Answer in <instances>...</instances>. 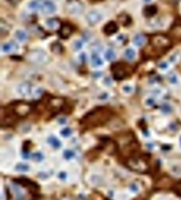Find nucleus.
I'll return each mask as SVG.
<instances>
[{"mask_svg": "<svg viewBox=\"0 0 181 200\" xmlns=\"http://www.w3.org/2000/svg\"><path fill=\"white\" fill-rule=\"evenodd\" d=\"M112 116V111L107 107H97L86 114L81 119L80 124L87 128L102 126L107 123Z\"/></svg>", "mask_w": 181, "mask_h": 200, "instance_id": "nucleus-1", "label": "nucleus"}, {"mask_svg": "<svg viewBox=\"0 0 181 200\" xmlns=\"http://www.w3.org/2000/svg\"><path fill=\"white\" fill-rule=\"evenodd\" d=\"M127 165L131 170L139 173L147 172L149 168L148 163L146 160L142 157H136V156H133L128 159L127 161Z\"/></svg>", "mask_w": 181, "mask_h": 200, "instance_id": "nucleus-2", "label": "nucleus"}, {"mask_svg": "<svg viewBox=\"0 0 181 200\" xmlns=\"http://www.w3.org/2000/svg\"><path fill=\"white\" fill-rule=\"evenodd\" d=\"M28 60L33 63L39 65H44L49 62L48 54L41 49L31 50L28 54Z\"/></svg>", "mask_w": 181, "mask_h": 200, "instance_id": "nucleus-3", "label": "nucleus"}, {"mask_svg": "<svg viewBox=\"0 0 181 200\" xmlns=\"http://www.w3.org/2000/svg\"><path fill=\"white\" fill-rule=\"evenodd\" d=\"M10 110L14 115L17 117H24L26 116L31 110V106L25 102H14L8 106Z\"/></svg>", "mask_w": 181, "mask_h": 200, "instance_id": "nucleus-4", "label": "nucleus"}, {"mask_svg": "<svg viewBox=\"0 0 181 200\" xmlns=\"http://www.w3.org/2000/svg\"><path fill=\"white\" fill-rule=\"evenodd\" d=\"M112 76L115 80H123L129 75L128 66L124 63H116L111 67Z\"/></svg>", "mask_w": 181, "mask_h": 200, "instance_id": "nucleus-5", "label": "nucleus"}, {"mask_svg": "<svg viewBox=\"0 0 181 200\" xmlns=\"http://www.w3.org/2000/svg\"><path fill=\"white\" fill-rule=\"evenodd\" d=\"M66 10L73 15H79L83 12L84 6L77 0H70L66 3Z\"/></svg>", "mask_w": 181, "mask_h": 200, "instance_id": "nucleus-6", "label": "nucleus"}, {"mask_svg": "<svg viewBox=\"0 0 181 200\" xmlns=\"http://www.w3.org/2000/svg\"><path fill=\"white\" fill-rule=\"evenodd\" d=\"M103 19V16L100 12L97 10H92L88 13L86 16V20L90 25H96Z\"/></svg>", "mask_w": 181, "mask_h": 200, "instance_id": "nucleus-7", "label": "nucleus"}, {"mask_svg": "<svg viewBox=\"0 0 181 200\" xmlns=\"http://www.w3.org/2000/svg\"><path fill=\"white\" fill-rule=\"evenodd\" d=\"M63 106V100L60 98H52L48 101V107L51 112L57 113L62 109Z\"/></svg>", "mask_w": 181, "mask_h": 200, "instance_id": "nucleus-8", "label": "nucleus"}, {"mask_svg": "<svg viewBox=\"0 0 181 200\" xmlns=\"http://www.w3.org/2000/svg\"><path fill=\"white\" fill-rule=\"evenodd\" d=\"M16 92L21 96H28L31 92V87L28 82H23L16 87Z\"/></svg>", "mask_w": 181, "mask_h": 200, "instance_id": "nucleus-9", "label": "nucleus"}, {"mask_svg": "<svg viewBox=\"0 0 181 200\" xmlns=\"http://www.w3.org/2000/svg\"><path fill=\"white\" fill-rule=\"evenodd\" d=\"M42 12L47 14H52L56 12L57 10L56 4L51 0H45L42 5Z\"/></svg>", "mask_w": 181, "mask_h": 200, "instance_id": "nucleus-10", "label": "nucleus"}, {"mask_svg": "<svg viewBox=\"0 0 181 200\" xmlns=\"http://www.w3.org/2000/svg\"><path fill=\"white\" fill-rule=\"evenodd\" d=\"M73 31H74L73 30V28L70 26V24H64L60 28L59 34H60V36L62 38L66 39V38H70V35L73 33Z\"/></svg>", "mask_w": 181, "mask_h": 200, "instance_id": "nucleus-11", "label": "nucleus"}, {"mask_svg": "<svg viewBox=\"0 0 181 200\" xmlns=\"http://www.w3.org/2000/svg\"><path fill=\"white\" fill-rule=\"evenodd\" d=\"M18 49H19V47L15 42H6L1 47L2 52H3V53H10V52H15Z\"/></svg>", "mask_w": 181, "mask_h": 200, "instance_id": "nucleus-12", "label": "nucleus"}, {"mask_svg": "<svg viewBox=\"0 0 181 200\" xmlns=\"http://www.w3.org/2000/svg\"><path fill=\"white\" fill-rule=\"evenodd\" d=\"M118 31V25L114 21H109L106 24L103 28V32L107 35H112L115 34V32Z\"/></svg>", "mask_w": 181, "mask_h": 200, "instance_id": "nucleus-13", "label": "nucleus"}, {"mask_svg": "<svg viewBox=\"0 0 181 200\" xmlns=\"http://www.w3.org/2000/svg\"><path fill=\"white\" fill-rule=\"evenodd\" d=\"M152 43L157 47H164L169 45V40L163 36H155L152 39Z\"/></svg>", "mask_w": 181, "mask_h": 200, "instance_id": "nucleus-14", "label": "nucleus"}, {"mask_svg": "<svg viewBox=\"0 0 181 200\" xmlns=\"http://www.w3.org/2000/svg\"><path fill=\"white\" fill-rule=\"evenodd\" d=\"M92 64L94 67H99V66H103V60L96 52H93L92 55Z\"/></svg>", "mask_w": 181, "mask_h": 200, "instance_id": "nucleus-15", "label": "nucleus"}, {"mask_svg": "<svg viewBox=\"0 0 181 200\" xmlns=\"http://www.w3.org/2000/svg\"><path fill=\"white\" fill-rule=\"evenodd\" d=\"M15 36H16V39L19 42H26L28 38V34L26 31H24V30H17L15 33Z\"/></svg>", "mask_w": 181, "mask_h": 200, "instance_id": "nucleus-16", "label": "nucleus"}, {"mask_svg": "<svg viewBox=\"0 0 181 200\" xmlns=\"http://www.w3.org/2000/svg\"><path fill=\"white\" fill-rule=\"evenodd\" d=\"M12 190L15 196H16V199L22 200L23 199H24V193H23V191L21 190L17 185H16V184H13Z\"/></svg>", "mask_w": 181, "mask_h": 200, "instance_id": "nucleus-17", "label": "nucleus"}, {"mask_svg": "<svg viewBox=\"0 0 181 200\" xmlns=\"http://www.w3.org/2000/svg\"><path fill=\"white\" fill-rule=\"evenodd\" d=\"M51 50L53 53H57V54H60L62 53V52L63 51V47L60 42H53L52 45H51Z\"/></svg>", "mask_w": 181, "mask_h": 200, "instance_id": "nucleus-18", "label": "nucleus"}, {"mask_svg": "<svg viewBox=\"0 0 181 200\" xmlns=\"http://www.w3.org/2000/svg\"><path fill=\"white\" fill-rule=\"evenodd\" d=\"M124 56L128 60H133L136 57V51L133 48H127L124 51Z\"/></svg>", "mask_w": 181, "mask_h": 200, "instance_id": "nucleus-19", "label": "nucleus"}, {"mask_svg": "<svg viewBox=\"0 0 181 200\" xmlns=\"http://www.w3.org/2000/svg\"><path fill=\"white\" fill-rule=\"evenodd\" d=\"M118 20L120 22V24H123L124 26H128L131 23V19L127 14H122V15L119 16Z\"/></svg>", "mask_w": 181, "mask_h": 200, "instance_id": "nucleus-20", "label": "nucleus"}, {"mask_svg": "<svg viewBox=\"0 0 181 200\" xmlns=\"http://www.w3.org/2000/svg\"><path fill=\"white\" fill-rule=\"evenodd\" d=\"M10 26L8 25L7 23H5L3 20L1 21V24H0V32H1V36L3 37L4 35H7V34L10 31Z\"/></svg>", "mask_w": 181, "mask_h": 200, "instance_id": "nucleus-21", "label": "nucleus"}, {"mask_svg": "<svg viewBox=\"0 0 181 200\" xmlns=\"http://www.w3.org/2000/svg\"><path fill=\"white\" fill-rule=\"evenodd\" d=\"M133 43L137 46H142L145 42V38L142 34H137L133 38Z\"/></svg>", "mask_w": 181, "mask_h": 200, "instance_id": "nucleus-22", "label": "nucleus"}, {"mask_svg": "<svg viewBox=\"0 0 181 200\" xmlns=\"http://www.w3.org/2000/svg\"><path fill=\"white\" fill-rule=\"evenodd\" d=\"M48 142L52 147H54V148L58 149L60 148V146H61L60 141L55 136H50L49 138H48Z\"/></svg>", "mask_w": 181, "mask_h": 200, "instance_id": "nucleus-23", "label": "nucleus"}, {"mask_svg": "<svg viewBox=\"0 0 181 200\" xmlns=\"http://www.w3.org/2000/svg\"><path fill=\"white\" fill-rule=\"evenodd\" d=\"M115 52L113 49H109L106 50V53H105V58L108 60V61H112L115 59Z\"/></svg>", "mask_w": 181, "mask_h": 200, "instance_id": "nucleus-24", "label": "nucleus"}, {"mask_svg": "<svg viewBox=\"0 0 181 200\" xmlns=\"http://www.w3.org/2000/svg\"><path fill=\"white\" fill-rule=\"evenodd\" d=\"M168 81H169V82L171 84L176 85L179 82V78H178L176 73H170L169 74V76H168Z\"/></svg>", "mask_w": 181, "mask_h": 200, "instance_id": "nucleus-25", "label": "nucleus"}, {"mask_svg": "<svg viewBox=\"0 0 181 200\" xmlns=\"http://www.w3.org/2000/svg\"><path fill=\"white\" fill-rule=\"evenodd\" d=\"M28 7H29V9L31 10L32 11H36V10H39L40 8H42V6L40 5L39 2L37 1V0H33V1L29 2Z\"/></svg>", "mask_w": 181, "mask_h": 200, "instance_id": "nucleus-26", "label": "nucleus"}, {"mask_svg": "<svg viewBox=\"0 0 181 200\" xmlns=\"http://www.w3.org/2000/svg\"><path fill=\"white\" fill-rule=\"evenodd\" d=\"M156 11L157 10H156L155 7H154V6H147L144 10V13L145 14V16H151L155 15Z\"/></svg>", "mask_w": 181, "mask_h": 200, "instance_id": "nucleus-27", "label": "nucleus"}, {"mask_svg": "<svg viewBox=\"0 0 181 200\" xmlns=\"http://www.w3.org/2000/svg\"><path fill=\"white\" fill-rule=\"evenodd\" d=\"M46 24H47V26L49 28H51V29H56L59 26V23L55 19H48L46 21Z\"/></svg>", "mask_w": 181, "mask_h": 200, "instance_id": "nucleus-28", "label": "nucleus"}, {"mask_svg": "<svg viewBox=\"0 0 181 200\" xmlns=\"http://www.w3.org/2000/svg\"><path fill=\"white\" fill-rule=\"evenodd\" d=\"M16 170L20 172H27L29 170V166L26 163H19L16 166Z\"/></svg>", "mask_w": 181, "mask_h": 200, "instance_id": "nucleus-29", "label": "nucleus"}, {"mask_svg": "<svg viewBox=\"0 0 181 200\" xmlns=\"http://www.w3.org/2000/svg\"><path fill=\"white\" fill-rule=\"evenodd\" d=\"M84 46V42H82L81 40H76L75 42L73 43V48L76 51H78V50H80Z\"/></svg>", "mask_w": 181, "mask_h": 200, "instance_id": "nucleus-30", "label": "nucleus"}, {"mask_svg": "<svg viewBox=\"0 0 181 200\" xmlns=\"http://www.w3.org/2000/svg\"><path fill=\"white\" fill-rule=\"evenodd\" d=\"M63 156L66 160H71V159H73L75 156V152L70 149L65 150L63 152Z\"/></svg>", "mask_w": 181, "mask_h": 200, "instance_id": "nucleus-31", "label": "nucleus"}, {"mask_svg": "<svg viewBox=\"0 0 181 200\" xmlns=\"http://www.w3.org/2000/svg\"><path fill=\"white\" fill-rule=\"evenodd\" d=\"M180 52H176L174 53L171 55V56H169V62L172 63H176L180 59Z\"/></svg>", "mask_w": 181, "mask_h": 200, "instance_id": "nucleus-32", "label": "nucleus"}, {"mask_svg": "<svg viewBox=\"0 0 181 200\" xmlns=\"http://www.w3.org/2000/svg\"><path fill=\"white\" fill-rule=\"evenodd\" d=\"M32 159L35 161H38V162H40V161H42L43 159H44V156L42 154V152H34V154H32Z\"/></svg>", "mask_w": 181, "mask_h": 200, "instance_id": "nucleus-33", "label": "nucleus"}, {"mask_svg": "<svg viewBox=\"0 0 181 200\" xmlns=\"http://www.w3.org/2000/svg\"><path fill=\"white\" fill-rule=\"evenodd\" d=\"M72 134V131L70 128H65L61 131V135H63L65 138L70 137Z\"/></svg>", "mask_w": 181, "mask_h": 200, "instance_id": "nucleus-34", "label": "nucleus"}, {"mask_svg": "<svg viewBox=\"0 0 181 200\" xmlns=\"http://www.w3.org/2000/svg\"><path fill=\"white\" fill-rule=\"evenodd\" d=\"M169 67V63L166 61H162L159 64V68L162 70H167Z\"/></svg>", "mask_w": 181, "mask_h": 200, "instance_id": "nucleus-35", "label": "nucleus"}, {"mask_svg": "<svg viewBox=\"0 0 181 200\" xmlns=\"http://www.w3.org/2000/svg\"><path fill=\"white\" fill-rule=\"evenodd\" d=\"M145 104L147 106H153L155 104V99L154 97H148L145 99Z\"/></svg>", "mask_w": 181, "mask_h": 200, "instance_id": "nucleus-36", "label": "nucleus"}, {"mask_svg": "<svg viewBox=\"0 0 181 200\" xmlns=\"http://www.w3.org/2000/svg\"><path fill=\"white\" fill-rule=\"evenodd\" d=\"M162 111L165 113H169L172 111V107L168 103H165L163 106H162Z\"/></svg>", "mask_w": 181, "mask_h": 200, "instance_id": "nucleus-37", "label": "nucleus"}, {"mask_svg": "<svg viewBox=\"0 0 181 200\" xmlns=\"http://www.w3.org/2000/svg\"><path fill=\"white\" fill-rule=\"evenodd\" d=\"M123 91L126 94H130L133 92V87L131 85H130V84H126V85L123 87Z\"/></svg>", "mask_w": 181, "mask_h": 200, "instance_id": "nucleus-38", "label": "nucleus"}, {"mask_svg": "<svg viewBox=\"0 0 181 200\" xmlns=\"http://www.w3.org/2000/svg\"><path fill=\"white\" fill-rule=\"evenodd\" d=\"M79 59L81 62H85L86 60H87V55H86L85 52H81L79 55Z\"/></svg>", "mask_w": 181, "mask_h": 200, "instance_id": "nucleus-39", "label": "nucleus"}, {"mask_svg": "<svg viewBox=\"0 0 181 200\" xmlns=\"http://www.w3.org/2000/svg\"><path fill=\"white\" fill-rule=\"evenodd\" d=\"M175 190H176V192L178 193V194L181 195V182L180 183V184H177V186L176 187Z\"/></svg>", "mask_w": 181, "mask_h": 200, "instance_id": "nucleus-40", "label": "nucleus"}, {"mask_svg": "<svg viewBox=\"0 0 181 200\" xmlns=\"http://www.w3.org/2000/svg\"><path fill=\"white\" fill-rule=\"evenodd\" d=\"M130 189H131L133 192H137V190H138V187H137V184H132L131 185H130Z\"/></svg>", "mask_w": 181, "mask_h": 200, "instance_id": "nucleus-41", "label": "nucleus"}, {"mask_svg": "<svg viewBox=\"0 0 181 200\" xmlns=\"http://www.w3.org/2000/svg\"><path fill=\"white\" fill-rule=\"evenodd\" d=\"M42 93V90L41 89V88H37L35 90V92H34V95H35L36 96H41Z\"/></svg>", "mask_w": 181, "mask_h": 200, "instance_id": "nucleus-42", "label": "nucleus"}, {"mask_svg": "<svg viewBox=\"0 0 181 200\" xmlns=\"http://www.w3.org/2000/svg\"><path fill=\"white\" fill-rule=\"evenodd\" d=\"M7 1L12 5H16L20 2V0H7Z\"/></svg>", "mask_w": 181, "mask_h": 200, "instance_id": "nucleus-43", "label": "nucleus"}, {"mask_svg": "<svg viewBox=\"0 0 181 200\" xmlns=\"http://www.w3.org/2000/svg\"><path fill=\"white\" fill-rule=\"evenodd\" d=\"M66 178V174H65L64 172H61L60 174V179H62V180H65Z\"/></svg>", "mask_w": 181, "mask_h": 200, "instance_id": "nucleus-44", "label": "nucleus"}, {"mask_svg": "<svg viewBox=\"0 0 181 200\" xmlns=\"http://www.w3.org/2000/svg\"><path fill=\"white\" fill-rule=\"evenodd\" d=\"M144 2H146V3H149V2H152V0H144Z\"/></svg>", "mask_w": 181, "mask_h": 200, "instance_id": "nucleus-45", "label": "nucleus"}, {"mask_svg": "<svg viewBox=\"0 0 181 200\" xmlns=\"http://www.w3.org/2000/svg\"><path fill=\"white\" fill-rule=\"evenodd\" d=\"M180 145H181V136H180Z\"/></svg>", "mask_w": 181, "mask_h": 200, "instance_id": "nucleus-46", "label": "nucleus"}]
</instances>
